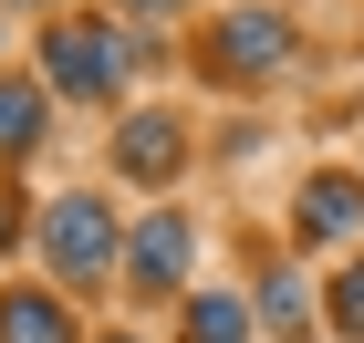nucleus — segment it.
<instances>
[{"instance_id":"nucleus-1","label":"nucleus","mask_w":364,"mask_h":343,"mask_svg":"<svg viewBox=\"0 0 364 343\" xmlns=\"http://www.w3.org/2000/svg\"><path fill=\"white\" fill-rule=\"evenodd\" d=\"M42 250H53V271L73 291H94L114 260H125V229H114L105 198H53V208H42Z\"/></svg>"},{"instance_id":"nucleus-2","label":"nucleus","mask_w":364,"mask_h":343,"mask_svg":"<svg viewBox=\"0 0 364 343\" xmlns=\"http://www.w3.org/2000/svg\"><path fill=\"white\" fill-rule=\"evenodd\" d=\"M42 62H53L63 94H94V104H105V94L125 84V31H105V21H53V31H42Z\"/></svg>"},{"instance_id":"nucleus-3","label":"nucleus","mask_w":364,"mask_h":343,"mask_svg":"<svg viewBox=\"0 0 364 343\" xmlns=\"http://www.w3.org/2000/svg\"><path fill=\"white\" fill-rule=\"evenodd\" d=\"M281 62H291V21H281V11H240V21H219V42H208V73H229V84H260Z\"/></svg>"},{"instance_id":"nucleus-4","label":"nucleus","mask_w":364,"mask_h":343,"mask_svg":"<svg viewBox=\"0 0 364 343\" xmlns=\"http://www.w3.org/2000/svg\"><path fill=\"white\" fill-rule=\"evenodd\" d=\"M177 271H188V219L156 208V219L125 239V281H136V291H177Z\"/></svg>"},{"instance_id":"nucleus-5","label":"nucleus","mask_w":364,"mask_h":343,"mask_svg":"<svg viewBox=\"0 0 364 343\" xmlns=\"http://www.w3.org/2000/svg\"><path fill=\"white\" fill-rule=\"evenodd\" d=\"M114 156H125V177H146V187H167V177L188 167V136H177V114H125V136H114Z\"/></svg>"},{"instance_id":"nucleus-6","label":"nucleus","mask_w":364,"mask_h":343,"mask_svg":"<svg viewBox=\"0 0 364 343\" xmlns=\"http://www.w3.org/2000/svg\"><path fill=\"white\" fill-rule=\"evenodd\" d=\"M0 343H73V312L21 281V291H0Z\"/></svg>"},{"instance_id":"nucleus-7","label":"nucleus","mask_w":364,"mask_h":343,"mask_svg":"<svg viewBox=\"0 0 364 343\" xmlns=\"http://www.w3.org/2000/svg\"><path fill=\"white\" fill-rule=\"evenodd\" d=\"M354 208H364L354 177H312V187H302V239H343V229H354Z\"/></svg>"},{"instance_id":"nucleus-8","label":"nucleus","mask_w":364,"mask_h":343,"mask_svg":"<svg viewBox=\"0 0 364 343\" xmlns=\"http://www.w3.org/2000/svg\"><path fill=\"white\" fill-rule=\"evenodd\" d=\"M42 125H53V114H42V84H0V156H31Z\"/></svg>"},{"instance_id":"nucleus-9","label":"nucleus","mask_w":364,"mask_h":343,"mask_svg":"<svg viewBox=\"0 0 364 343\" xmlns=\"http://www.w3.org/2000/svg\"><path fill=\"white\" fill-rule=\"evenodd\" d=\"M188 343H250V312H240L229 291H198L188 302Z\"/></svg>"},{"instance_id":"nucleus-10","label":"nucleus","mask_w":364,"mask_h":343,"mask_svg":"<svg viewBox=\"0 0 364 343\" xmlns=\"http://www.w3.org/2000/svg\"><path fill=\"white\" fill-rule=\"evenodd\" d=\"M260 322H271V333H281V343H302V333H312V291H302V281H291V271H281V281H271V291H260Z\"/></svg>"},{"instance_id":"nucleus-11","label":"nucleus","mask_w":364,"mask_h":343,"mask_svg":"<svg viewBox=\"0 0 364 343\" xmlns=\"http://www.w3.org/2000/svg\"><path fill=\"white\" fill-rule=\"evenodd\" d=\"M323 312H333V333H354V343H364V260L333 281V302H323Z\"/></svg>"},{"instance_id":"nucleus-12","label":"nucleus","mask_w":364,"mask_h":343,"mask_svg":"<svg viewBox=\"0 0 364 343\" xmlns=\"http://www.w3.org/2000/svg\"><path fill=\"white\" fill-rule=\"evenodd\" d=\"M136 11H177V0H136Z\"/></svg>"}]
</instances>
